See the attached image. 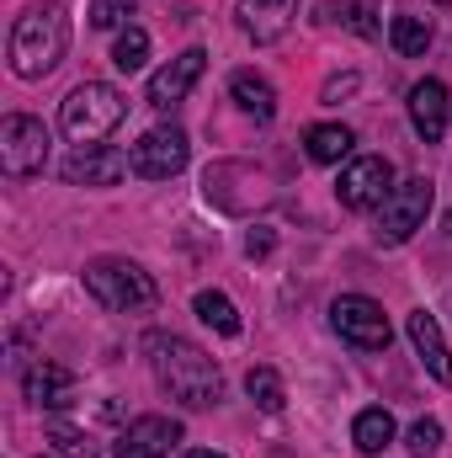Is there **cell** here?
<instances>
[{
  "instance_id": "29",
  "label": "cell",
  "mask_w": 452,
  "mask_h": 458,
  "mask_svg": "<svg viewBox=\"0 0 452 458\" xmlns=\"http://www.w3.org/2000/svg\"><path fill=\"white\" fill-rule=\"evenodd\" d=\"M351 91H356V75H340V81L325 86V102H340V97H351Z\"/></svg>"
},
{
  "instance_id": "28",
  "label": "cell",
  "mask_w": 452,
  "mask_h": 458,
  "mask_svg": "<svg viewBox=\"0 0 452 458\" xmlns=\"http://www.w3.org/2000/svg\"><path fill=\"white\" fill-rule=\"evenodd\" d=\"M245 250H250V256H266V250H272V229H250V234H245Z\"/></svg>"
},
{
  "instance_id": "5",
  "label": "cell",
  "mask_w": 452,
  "mask_h": 458,
  "mask_svg": "<svg viewBox=\"0 0 452 458\" xmlns=\"http://www.w3.org/2000/svg\"><path fill=\"white\" fill-rule=\"evenodd\" d=\"M426 214H431V182H426V176L399 182V187L383 198V208H378V240H383V245H405L415 229L426 225Z\"/></svg>"
},
{
  "instance_id": "25",
  "label": "cell",
  "mask_w": 452,
  "mask_h": 458,
  "mask_svg": "<svg viewBox=\"0 0 452 458\" xmlns=\"http://www.w3.org/2000/svg\"><path fill=\"white\" fill-rule=\"evenodd\" d=\"M405 448H410L415 458H431L437 448H442V427H437L431 416H421V421H415V427L405 432Z\"/></svg>"
},
{
  "instance_id": "26",
  "label": "cell",
  "mask_w": 452,
  "mask_h": 458,
  "mask_svg": "<svg viewBox=\"0 0 452 458\" xmlns=\"http://www.w3.org/2000/svg\"><path fill=\"white\" fill-rule=\"evenodd\" d=\"M133 5H138V0H91V27L113 32V27H122V16H128Z\"/></svg>"
},
{
  "instance_id": "4",
  "label": "cell",
  "mask_w": 452,
  "mask_h": 458,
  "mask_svg": "<svg viewBox=\"0 0 452 458\" xmlns=\"http://www.w3.org/2000/svg\"><path fill=\"white\" fill-rule=\"evenodd\" d=\"M128 113V102H122V91L107 86V81H86V86H75L70 97H64V107H59V128L75 139V144H96V139H107L117 123Z\"/></svg>"
},
{
  "instance_id": "32",
  "label": "cell",
  "mask_w": 452,
  "mask_h": 458,
  "mask_svg": "<svg viewBox=\"0 0 452 458\" xmlns=\"http://www.w3.org/2000/svg\"><path fill=\"white\" fill-rule=\"evenodd\" d=\"M437 5H452V0H437Z\"/></svg>"
},
{
  "instance_id": "8",
  "label": "cell",
  "mask_w": 452,
  "mask_h": 458,
  "mask_svg": "<svg viewBox=\"0 0 452 458\" xmlns=\"http://www.w3.org/2000/svg\"><path fill=\"white\" fill-rule=\"evenodd\" d=\"M128 160H133V176H144V182H171L176 171H187L192 144H187L181 128H149V133L133 144Z\"/></svg>"
},
{
  "instance_id": "6",
  "label": "cell",
  "mask_w": 452,
  "mask_h": 458,
  "mask_svg": "<svg viewBox=\"0 0 452 458\" xmlns=\"http://www.w3.org/2000/svg\"><path fill=\"white\" fill-rule=\"evenodd\" d=\"M48 165V128L27 113H11L0 123V171L5 176H38Z\"/></svg>"
},
{
  "instance_id": "21",
  "label": "cell",
  "mask_w": 452,
  "mask_h": 458,
  "mask_svg": "<svg viewBox=\"0 0 452 458\" xmlns=\"http://www.w3.org/2000/svg\"><path fill=\"white\" fill-rule=\"evenodd\" d=\"M389 43H394L405 59H415V54H426V48H431V21L405 11V16H394V21H389Z\"/></svg>"
},
{
  "instance_id": "18",
  "label": "cell",
  "mask_w": 452,
  "mask_h": 458,
  "mask_svg": "<svg viewBox=\"0 0 452 458\" xmlns=\"http://www.w3.org/2000/svg\"><path fill=\"white\" fill-rule=\"evenodd\" d=\"M351 128H340V123H314L309 133H304V149H309V160H320V165H336L351 155Z\"/></svg>"
},
{
  "instance_id": "12",
  "label": "cell",
  "mask_w": 452,
  "mask_h": 458,
  "mask_svg": "<svg viewBox=\"0 0 452 458\" xmlns=\"http://www.w3.org/2000/svg\"><path fill=\"white\" fill-rule=\"evenodd\" d=\"M176 443H181V427L171 416H138L117 437V458H171Z\"/></svg>"
},
{
  "instance_id": "27",
  "label": "cell",
  "mask_w": 452,
  "mask_h": 458,
  "mask_svg": "<svg viewBox=\"0 0 452 458\" xmlns=\"http://www.w3.org/2000/svg\"><path fill=\"white\" fill-rule=\"evenodd\" d=\"M346 27H351V32H362V38H372V32H378V21H372V11H367V5H346Z\"/></svg>"
},
{
  "instance_id": "11",
  "label": "cell",
  "mask_w": 452,
  "mask_h": 458,
  "mask_svg": "<svg viewBox=\"0 0 452 458\" xmlns=\"http://www.w3.org/2000/svg\"><path fill=\"white\" fill-rule=\"evenodd\" d=\"M203 70H208V54L203 48H187V54H176L165 70H155L149 75V107H176V102H187V91L203 81Z\"/></svg>"
},
{
  "instance_id": "19",
  "label": "cell",
  "mask_w": 452,
  "mask_h": 458,
  "mask_svg": "<svg viewBox=\"0 0 452 458\" xmlns=\"http://www.w3.org/2000/svg\"><path fill=\"white\" fill-rule=\"evenodd\" d=\"M351 443H356L362 454H383V448L394 443V416H389L383 405H372V411H362V416L351 421Z\"/></svg>"
},
{
  "instance_id": "10",
  "label": "cell",
  "mask_w": 452,
  "mask_h": 458,
  "mask_svg": "<svg viewBox=\"0 0 452 458\" xmlns=\"http://www.w3.org/2000/svg\"><path fill=\"white\" fill-rule=\"evenodd\" d=\"M133 171V160L122 149H107V144H80L70 160H64V182L70 187H113Z\"/></svg>"
},
{
  "instance_id": "3",
  "label": "cell",
  "mask_w": 452,
  "mask_h": 458,
  "mask_svg": "<svg viewBox=\"0 0 452 458\" xmlns=\"http://www.w3.org/2000/svg\"><path fill=\"white\" fill-rule=\"evenodd\" d=\"M86 293H91L102 310H113V315L155 310V299H160L155 277H149L138 261H122V256H96V261L86 267Z\"/></svg>"
},
{
  "instance_id": "13",
  "label": "cell",
  "mask_w": 452,
  "mask_h": 458,
  "mask_svg": "<svg viewBox=\"0 0 452 458\" xmlns=\"http://www.w3.org/2000/svg\"><path fill=\"white\" fill-rule=\"evenodd\" d=\"M21 384H27V400L43 405V411H70L75 405V373L64 362H32Z\"/></svg>"
},
{
  "instance_id": "9",
  "label": "cell",
  "mask_w": 452,
  "mask_h": 458,
  "mask_svg": "<svg viewBox=\"0 0 452 458\" xmlns=\"http://www.w3.org/2000/svg\"><path fill=\"white\" fill-rule=\"evenodd\" d=\"M389 192H394V165H389L383 155H356L336 182L340 208H356V214H362V208H383Z\"/></svg>"
},
{
  "instance_id": "23",
  "label": "cell",
  "mask_w": 452,
  "mask_h": 458,
  "mask_svg": "<svg viewBox=\"0 0 452 458\" xmlns=\"http://www.w3.org/2000/svg\"><path fill=\"white\" fill-rule=\"evenodd\" d=\"M144 59H149V32L144 27H128V32H117L113 43V64L122 75H133V70H144Z\"/></svg>"
},
{
  "instance_id": "20",
  "label": "cell",
  "mask_w": 452,
  "mask_h": 458,
  "mask_svg": "<svg viewBox=\"0 0 452 458\" xmlns=\"http://www.w3.org/2000/svg\"><path fill=\"white\" fill-rule=\"evenodd\" d=\"M192 310H197V320H203V326H213L219 336H239V310L229 304V293H219V288H203Z\"/></svg>"
},
{
  "instance_id": "17",
  "label": "cell",
  "mask_w": 452,
  "mask_h": 458,
  "mask_svg": "<svg viewBox=\"0 0 452 458\" xmlns=\"http://www.w3.org/2000/svg\"><path fill=\"white\" fill-rule=\"evenodd\" d=\"M229 91H234V102H239L245 113L261 117V123L277 113V91H272V81H266V75H255V70H234Z\"/></svg>"
},
{
  "instance_id": "1",
  "label": "cell",
  "mask_w": 452,
  "mask_h": 458,
  "mask_svg": "<svg viewBox=\"0 0 452 458\" xmlns=\"http://www.w3.org/2000/svg\"><path fill=\"white\" fill-rule=\"evenodd\" d=\"M144 352H149V368H155V378H160V389H165L171 400H181L187 411L219 405L224 373H219V362H213L203 346H192L187 336H149Z\"/></svg>"
},
{
  "instance_id": "22",
  "label": "cell",
  "mask_w": 452,
  "mask_h": 458,
  "mask_svg": "<svg viewBox=\"0 0 452 458\" xmlns=\"http://www.w3.org/2000/svg\"><path fill=\"white\" fill-rule=\"evenodd\" d=\"M245 394H250V400H255L261 411H272V416H277V411L288 405V389H282L277 368H250V373H245Z\"/></svg>"
},
{
  "instance_id": "16",
  "label": "cell",
  "mask_w": 452,
  "mask_h": 458,
  "mask_svg": "<svg viewBox=\"0 0 452 458\" xmlns=\"http://www.w3.org/2000/svg\"><path fill=\"white\" fill-rule=\"evenodd\" d=\"M405 331H410V342H415V352H421V362L431 368V378H437V384H452V357H448V342H442L437 315L415 310V315L405 320Z\"/></svg>"
},
{
  "instance_id": "2",
  "label": "cell",
  "mask_w": 452,
  "mask_h": 458,
  "mask_svg": "<svg viewBox=\"0 0 452 458\" xmlns=\"http://www.w3.org/2000/svg\"><path fill=\"white\" fill-rule=\"evenodd\" d=\"M64 48H70V16H64L59 0H38V5H27L16 16V27H11V70L21 81H43L64 59Z\"/></svg>"
},
{
  "instance_id": "30",
  "label": "cell",
  "mask_w": 452,
  "mask_h": 458,
  "mask_svg": "<svg viewBox=\"0 0 452 458\" xmlns=\"http://www.w3.org/2000/svg\"><path fill=\"white\" fill-rule=\"evenodd\" d=\"M181 458H224V454H213V448H192V454H181Z\"/></svg>"
},
{
  "instance_id": "31",
  "label": "cell",
  "mask_w": 452,
  "mask_h": 458,
  "mask_svg": "<svg viewBox=\"0 0 452 458\" xmlns=\"http://www.w3.org/2000/svg\"><path fill=\"white\" fill-rule=\"evenodd\" d=\"M448 234H452V214H448Z\"/></svg>"
},
{
  "instance_id": "15",
  "label": "cell",
  "mask_w": 452,
  "mask_h": 458,
  "mask_svg": "<svg viewBox=\"0 0 452 458\" xmlns=\"http://www.w3.org/2000/svg\"><path fill=\"white\" fill-rule=\"evenodd\" d=\"M410 123L426 144H437L448 133V86L442 81H421L410 86Z\"/></svg>"
},
{
  "instance_id": "7",
  "label": "cell",
  "mask_w": 452,
  "mask_h": 458,
  "mask_svg": "<svg viewBox=\"0 0 452 458\" xmlns=\"http://www.w3.org/2000/svg\"><path fill=\"white\" fill-rule=\"evenodd\" d=\"M331 326L340 331V342L362 346V352H383L389 336H394L383 304H372L367 293H340L336 304H331Z\"/></svg>"
},
{
  "instance_id": "24",
  "label": "cell",
  "mask_w": 452,
  "mask_h": 458,
  "mask_svg": "<svg viewBox=\"0 0 452 458\" xmlns=\"http://www.w3.org/2000/svg\"><path fill=\"white\" fill-rule=\"evenodd\" d=\"M48 443L64 458H96V443H91L80 427H70V421H48Z\"/></svg>"
},
{
  "instance_id": "14",
  "label": "cell",
  "mask_w": 452,
  "mask_h": 458,
  "mask_svg": "<svg viewBox=\"0 0 452 458\" xmlns=\"http://www.w3.org/2000/svg\"><path fill=\"white\" fill-rule=\"evenodd\" d=\"M298 16V0H239V27L255 43H277Z\"/></svg>"
}]
</instances>
